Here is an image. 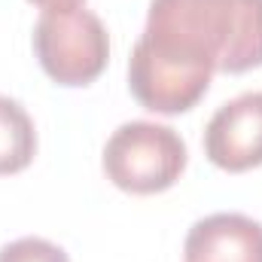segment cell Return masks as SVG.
Returning a JSON list of instances; mask_svg holds the SVG:
<instances>
[{"mask_svg": "<svg viewBox=\"0 0 262 262\" xmlns=\"http://www.w3.org/2000/svg\"><path fill=\"white\" fill-rule=\"evenodd\" d=\"M140 37L210 73H247L262 67V0H149Z\"/></svg>", "mask_w": 262, "mask_h": 262, "instance_id": "cell-1", "label": "cell"}, {"mask_svg": "<svg viewBox=\"0 0 262 262\" xmlns=\"http://www.w3.org/2000/svg\"><path fill=\"white\" fill-rule=\"evenodd\" d=\"M186 143L171 125L134 119L110 134L104 146V174L131 195H156L171 189L186 171Z\"/></svg>", "mask_w": 262, "mask_h": 262, "instance_id": "cell-2", "label": "cell"}, {"mask_svg": "<svg viewBox=\"0 0 262 262\" xmlns=\"http://www.w3.org/2000/svg\"><path fill=\"white\" fill-rule=\"evenodd\" d=\"M34 55L52 82L82 89L107 70L110 34L85 6L46 9L34 28Z\"/></svg>", "mask_w": 262, "mask_h": 262, "instance_id": "cell-3", "label": "cell"}, {"mask_svg": "<svg viewBox=\"0 0 262 262\" xmlns=\"http://www.w3.org/2000/svg\"><path fill=\"white\" fill-rule=\"evenodd\" d=\"M210 70L192 61H183L146 37H140L128 58V89L134 101L162 116H180L192 110L210 89Z\"/></svg>", "mask_w": 262, "mask_h": 262, "instance_id": "cell-4", "label": "cell"}, {"mask_svg": "<svg viewBox=\"0 0 262 262\" xmlns=\"http://www.w3.org/2000/svg\"><path fill=\"white\" fill-rule=\"evenodd\" d=\"M204 156L229 171L244 174L262 165V92H244L226 101L204 128Z\"/></svg>", "mask_w": 262, "mask_h": 262, "instance_id": "cell-5", "label": "cell"}, {"mask_svg": "<svg viewBox=\"0 0 262 262\" xmlns=\"http://www.w3.org/2000/svg\"><path fill=\"white\" fill-rule=\"evenodd\" d=\"M183 262H262V223L244 213H210L189 229Z\"/></svg>", "mask_w": 262, "mask_h": 262, "instance_id": "cell-6", "label": "cell"}, {"mask_svg": "<svg viewBox=\"0 0 262 262\" xmlns=\"http://www.w3.org/2000/svg\"><path fill=\"white\" fill-rule=\"evenodd\" d=\"M37 156V128L28 110L0 95V177L25 171Z\"/></svg>", "mask_w": 262, "mask_h": 262, "instance_id": "cell-7", "label": "cell"}, {"mask_svg": "<svg viewBox=\"0 0 262 262\" xmlns=\"http://www.w3.org/2000/svg\"><path fill=\"white\" fill-rule=\"evenodd\" d=\"M0 262H70L64 250L46 238H15L6 247H0Z\"/></svg>", "mask_w": 262, "mask_h": 262, "instance_id": "cell-8", "label": "cell"}, {"mask_svg": "<svg viewBox=\"0 0 262 262\" xmlns=\"http://www.w3.org/2000/svg\"><path fill=\"white\" fill-rule=\"evenodd\" d=\"M34 6H40L43 12L46 9H70V6H82V0H31Z\"/></svg>", "mask_w": 262, "mask_h": 262, "instance_id": "cell-9", "label": "cell"}]
</instances>
